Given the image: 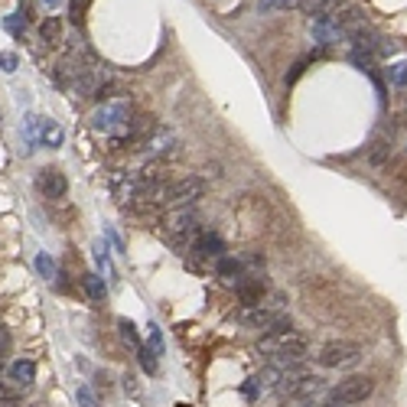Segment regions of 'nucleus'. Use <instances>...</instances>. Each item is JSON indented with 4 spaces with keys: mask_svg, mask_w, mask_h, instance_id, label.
<instances>
[{
    "mask_svg": "<svg viewBox=\"0 0 407 407\" xmlns=\"http://www.w3.org/2000/svg\"><path fill=\"white\" fill-rule=\"evenodd\" d=\"M258 352H261L264 359L277 361V365L284 369V365H297V361L307 359L310 342H307V336H300V332H293V329L264 332V339H261V346H258Z\"/></svg>",
    "mask_w": 407,
    "mask_h": 407,
    "instance_id": "nucleus-1",
    "label": "nucleus"
},
{
    "mask_svg": "<svg viewBox=\"0 0 407 407\" xmlns=\"http://www.w3.org/2000/svg\"><path fill=\"white\" fill-rule=\"evenodd\" d=\"M316 359H319L323 369H349V365H355L361 359V346L352 342V339H332V342H326L319 349Z\"/></svg>",
    "mask_w": 407,
    "mask_h": 407,
    "instance_id": "nucleus-6",
    "label": "nucleus"
},
{
    "mask_svg": "<svg viewBox=\"0 0 407 407\" xmlns=\"http://www.w3.org/2000/svg\"><path fill=\"white\" fill-rule=\"evenodd\" d=\"M0 65H4V72H14L16 69V56L14 53H4V56H0Z\"/></svg>",
    "mask_w": 407,
    "mask_h": 407,
    "instance_id": "nucleus-24",
    "label": "nucleus"
},
{
    "mask_svg": "<svg viewBox=\"0 0 407 407\" xmlns=\"http://www.w3.org/2000/svg\"><path fill=\"white\" fill-rule=\"evenodd\" d=\"M39 192L46 196V199H62L65 196V189H69V183H65V176H62L59 169H43L36 179Z\"/></svg>",
    "mask_w": 407,
    "mask_h": 407,
    "instance_id": "nucleus-7",
    "label": "nucleus"
},
{
    "mask_svg": "<svg viewBox=\"0 0 407 407\" xmlns=\"http://www.w3.org/2000/svg\"><path fill=\"white\" fill-rule=\"evenodd\" d=\"M147 352H150V355H160V352H163V336H160V329L150 332V346H147Z\"/></svg>",
    "mask_w": 407,
    "mask_h": 407,
    "instance_id": "nucleus-21",
    "label": "nucleus"
},
{
    "mask_svg": "<svg viewBox=\"0 0 407 407\" xmlns=\"http://www.w3.org/2000/svg\"><path fill=\"white\" fill-rule=\"evenodd\" d=\"M127 127H131V105L127 101H111L95 115V131L111 134L115 140H124Z\"/></svg>",
    "mask_w": 407,
    "mask_h": 407,
    "instance_id": "nucleus-4",
    "label": "nucleus"
},
{
    "mask_svg": "<svg viewBox=\"0 0 407 407\" xmlns=\"http://www.w3.org/2000/svg\"><path fill=\"white\" fill-rule=\"evenodd\" d=\"M7 349H10V332L4 329V326H0V359L7 355Z\"/></svg>",
    "mask_w": 407,
    "mask_h": 407,
    "instance_id": "nucleus-25",
    "label": "nucleus"
},
{
    "mask_svg": "<svg viewBox=\"0 0 407 407\" xmlns=\"http://www.w3.org/2000/svg\"><path fill=\"white\" fill-rule=\"evenodd\" d=\"M78 404H82V407H101L98 398H95V391H92V388H85V384L78 388Z\"/></svg>",
    "mask_w": 407,
    "mask_h": 407,
    "instance_id": "nucleus-19",
    "label": "nucleus"
},
{
    "mask_svg": "<svg viewBox=\"0 0 407 407\" xmlns=\"http://www.w3.org/2000/svg\"><path fill=\"white\" fill-rule=\"evenodd\" d=\"M0 371H4V359H0Z\"/></svg>",
    "mask_w": 407,
    "mask_h": 407,
    "instance_id": "nucleus-28",
    "label": "nucleus"
},
{
    "mask_svg": "<svg viewBox=\"0 0 407 407\" xmlns=\"http://www.w3.org/2000/svg\"><path fill=\"white\" fill-rule=\"evenodd\" d=\"M0 407H23V394L16 384L0 381Z\"/></svg>",
    "mask_w": 407,
    "mask_h": 407,
    "instance_id": "nucleus-13",
    "label": "nucleus"
},
{
    "mask_svg": "<svg viewBox=\"0 0 407 407\" xmlns=\"http://www.w3.org/2000/svg\"><path fill=\"white\" fill-rule=\"evenodd\" d=\"M82 287H85V293H88V297L95 300V303H101V300H105V280H101L98 274H85L82 277Z\"/></svg>",
    "mask_w": 407,
    "mask_h": 407,
    "instance_id": "nucleus-12",
    "label": "nucleus"
},
{
    "mask_svg": "<svg viewBox=\"0 0 407 407\" xmlns=\"http://www.w3.org/2000/svg\"><path fill=\"white\" fill-rule=\"evenodd\" d=\"M206 192V179L199 176H183V179H166V192H163V208H183L192 206L196 199H202Z\"/></svg>",
    "mask_w": 407,
    "mask_h": 407,
    "instance_id": "nucleus-5",
    "label": "nucleus"
},
{
    "mask_svg": "<svg viewBox=\"0 0 407 407\" xmlns=\"http://www.w3.org/2000/svg\"><path fill=\"white\" fill-rule=\"evenodd\" d=\"M117 329H121V339L127 342V346H134V349L144 346V342H140V336H137V329H134V323H127V319H117Z\"/></svg>",
    "mask_w": 407,
    "mask_h": 407,
    "instance_id": "nucleus-16",
    "label": "nucleus"
},
{
    "mask_svg": "<svg viewBox=\"0 0 407 407\" xmlns=\"http://www.w3.org/2000/svg\"><path fill=\"white\" fill-rule=\"evenodd\" d=\"M313 36H316V43H336L339 36H342V30L336 26V20H332L329 14H323V16H313Z\"/></svg>",
    "mask_w": 407,
    "mask_h": 407,
    "instance_id": "nucleus-9",
    "label": "nucleus"
},
{
    "mask_svg": "<svg viewBox=\"0 0 407 407\" xmlns=\"http://www.w3.org/2000/svg\"><path fill=\"white\" fill-rule=\"evenodd\" d=\"M375 391V378L369 375H352V378H342L336 388H329L323 398V407H355Z\"/></svg>",
    "mask_w": 407,
    "mask_h": 407,
    "instance_id": "nucleus-3",
    "label": "nucleus"
},
{
    "mask_svg": "<svg viewBox=\"0 0 407 407\" xmlns=\"http://www.w3.org/2000/svg\"><path fill=\"white\" fill-rule=\"evenodd\" d=\"M137 352H140V365H144V371H150V375H154V371H157V361H154V355L147 352V346H140Z\"/></svg>",
    "mask_w": 407,
    "mask_h": 407,
    "instance_id": "nucleus-20",
    "label": "nucleus"
},
{
    "mask_svg": "<svg viewBox=\"0 0 407 407\" xmlns=\"http://www.w3.org/2000/svg\"><path fill=\"white\" fill-rule=\"evenodd\" d=\"M189 248H192V251H196V254H199V258H222V251H225L222 238H218L216 231H206V235H196Z\"/></svg>",
    "mask_w": 407,
    "mask_h": 407,
    "instance_id": "nucleus-8",
    "label": "nucleus"
},
{
    "mask_svg": "<svg viewBox=\"0 0 407 407\" xmlns=\"http://www.w3.org/2000/svg\"><path fill=\"white\" fill-rule=\"evenodd\" d=\"M293 4H300V0H261L264 10H280V7H293Z\"/></svg>",
    "mask_w": 407,
    "mask_h": 407,
    "instance_id": "nucleus-22",
    "label": "nucleus"
},
{
    "mask_svg": "<svg viewBox=\"0 0 407 407\" xmlns=\"http://www.w3.org/2000/svg\"><path fill=\"white\" fill-rule=\"evenodd\" d=\"M238 323L248 326V329H261V332H280L290 329V319H287L284 300L277 297L274 303H254V307H245L238 313Z\"/></svg>",
    "mask_w": 407,
    "mask_h": 407,
    "instance_id": "nucleus-2",
    "label": "nucleus"
},
{
    "mask_svg": "<svg viewBox=\"0 0 407 407\" xmlns=\"http://www.w3.org/2000/svg\"><path fill=\"white\" fill-rule=\"evenodd\" d=\"M20 20H26V16H7V23L4 26H7L10 33H20Z\"/></svg>",
    "mask_w": 407,
    "mask_h": 407,
    "instance_id": "nucleus-26",
    "label": "nucleus"
},
{
    "mask_svg": "<svg viewBox=\"0 0 407 407\" xmlns=\"http://www.w3.org/2000/svg\"><path fill=\"white\" fill-rule=\"evenodd\" d=\"M39 140L46 147H59L62 144V127L59 124H53V121H43L39 117Z\"/></svg>",
    "mask_w": 407,
    "mask_h": 407,
    "instance_id": "nucleus-11",
    "label": "nucleus"
},
{
    "mask_svg": "<svg viewBox=\"0 0 407 407\" xmlns=\"http://www.w3.org/2000/svg\"><path fill=\"white\" fill-rule=\"evenodd\" d=\"M300 7L307 10L310 16H323V14H332L336 0H300Z\"/></svg>",
    "mask_w": 407,
    "mask_h": 407,
    "instance_id": "nucleus-14",
    "label": "nucleus"
},
{
    "mask_svg": "<svg viewBox=\"0 0 407 407\" xmlns=\"http://www.w3.org/2000/svg\"><path fill=\"white\" fill-rule=\"evenodd\" d=\"M284 407H319V404H316V398H287Z\"/></svg>",
    "mask_w": 407,
    "mask_h": 407,
    "instance_id": "nucleus-23",
    "label": "nucleus"
},
{
    "mask_svg": "<svg viewBox=\"0 0 407 407\" xmlns=\"http://www.w3.org/2000/svg\"><path fill=\"white\" fill-rule=\"evenodd\" d=\"M46 4H49V7H56V4H62V0H46Z\"/></svg>",
    "mask_w": 407,
    "mask_h": 407,
    "instance_id": "nucleus-27",
    "label": "nucleus"
},
{
    "mask_svg": "<svg viewBox=\"0 0 407 407\" xmlns=\"http://www.w3.org/2000/svg\"><path fill=\"white\" fill-rule=\"evenodd\" d=\"M36 268H39V274L46 277V280H53V274H56V264L49 261V254H39V258H36Z\"/></svg>",
    "mask_w": 407,
    "mask_h": 407,
    "instance_id": "nucleus-18",
    "label": "nucleus"
},
{
    "mask_svg": "<svg viewBox=\"0 0 407 407\" xmlns=\"http://www.w3.org/2000/svg\"><path fill=\"white\" fill-rule=\"evenodd\" d=\"M388 78H391V85H398V88H407V59L394 62L391 69H388Z\"/></svg>",
    "mask_w": 407,
    "mask_h": 407,
    "instance_id": "nucleus-17",
    "label": "nucleus"
},
{
    "mask_svg": "<svg viewBox=\"0 0 407 407\" xmlns=\"http://www.w3.org/2000/svg\"><path fill=\"white\" fill-rule=\"evenodd\" d=\"M43 39H46V43H59L62 39V20L59 16H49L46 23H43Z\"/></svg>",
    "mask_w": 407,
    "mask_h": 407,
    "instance_id": "nucleus-15",
    "label": "nucleus"
},
{
    "mask_svg": "<svg viewBox=\"0 0 407 407\" xmlns=\"http://www.w3.org/2000/svg\"><path fill=\"white\" fill-rule=\"evenodd\" d=\"M10 378L16 381V388H26V384H33V378H36V365H33L30 359H20L10 365Z\"/></svg>",
    "mask_w": 407,
    "mask_h": 407,
    "instance_id": "nucleus-10",
    "label": "nucleus"
}]
</instances>
